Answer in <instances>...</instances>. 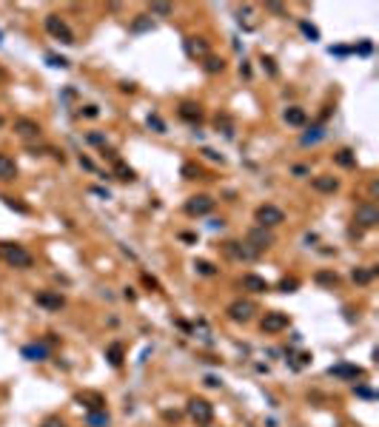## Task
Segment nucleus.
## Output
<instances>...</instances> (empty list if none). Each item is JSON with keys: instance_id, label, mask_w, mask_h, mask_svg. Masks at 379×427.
Wrapping results in <instances>:
<instances>
[{"instance_id": "c03bdc74", "label": "nucleus", "mask_w": 379, "mask_h": 427, "mask_svg": "<svg viewBox=\"0 0 379 427\" xmlns=\"http://www.w3.org/2000/svg\"><path fill=\"white\" fill-rule=\"evenodd\" d=\"M356 393L362 396V399H373V393H371V390H368V388H356Z\"/></svg>"}, {"instance_id": "5701e85b", "label": "nucleus", "mask_w": 379, "mask_h": 427, "mask_svg": "<svg viewBox=\"0 0 379 427\" xmlns=\"http://www.w3.org/2000/svg\"><path fill=\"white\" fill-rule=\"evenodd\" d=\"M351 277H354V282H359V285H368V282H371L373 277H376V268H371V271H365V268H356L354 274H351Z\"/></svg>"}, {"instance_id": "b1692460", "label": "nucleus", "mask_w": 379, "mask_h": 427, "mask_svg": "<svg viewBox=\"0 0 379 427\" xmlns=\"http://www.w3.org/2000/svg\"><path fill=\"white\" fill-rule=\"evenodd\" d=\"M88 427H106L109 424V416H106V410H94V413H88Z\"/></svg>"}, {"instance_id": "f3484780", "label": "nucleus", "mask_w": 379, "mask_h": 427, "mask_svg": "<svg viewBox=\"0 0 379 427\" xmlns=\"http://www.w3.org/2000/svg\"><path fill=\"white\" fill-rule=\"evenodd\" d=\"M77 399H80V402H83V404H86V407H88V413H94V410H103V407H106V399H103V396H100V393H80Z\"/></svg>"}, {"instance_id": "4468645a", "label": "nucleus", "mask_w": 379, "mask_h": 427, "mask_svg": "<svg viewBox=\"0 0 379 427\" xmlns=\"http://www.w3.org/2000/svg\"><path fill=\"white\" fill-rule=\"evenodd\" d=\"M331 376H340V379H362V367H354V364H337L331 367Z\"/></svg>"}, {"instance_id": "a19ab883", "label": "nucleus", "mask_w": 379, "mask_h": 427, "mask_svg": "<svg viewBox=\"0 0 379 427\" xmlns=\"http://www.w3.org/2000/svg\"><path fill=\"white\" fill-rule=\"evenodd\" d=\"M80 166L86 168V171H94V163H91V159H86V157H80Z\"/></svg>"}, {"instance_id": "9d476101", "label": "nucleus", "mask_w": 379, "mask_h": 427, "mask_svg": "<svg viewBox=\"0 0 379 427\" xmlns=\"http://www.w3.org/2000/svg\"><path fill=\"white\" fill-rule=\"evenodd\" d=\"M245 242H248L254 251H265V248L274 245V237H271V231H268V228H260V225H257V228L248 234V239H245Z\"/></svg>"}, {"instance_id": "1a4fd4ad", "label": "nucleus", "mask_w": 379, "mask_h": 427, "mask_svg": "<svg viewBox=\"0 0 379 427\" xmlns=\"http://www.w3.org/2000/svg\"><path fill=\"white\" fill-rule=\"evenodd\" d=\"M211 211H214V199L208 194H197V197H191L185 202V214H191V217H206Z\"/></svg>"}, {"instance_id": "20e7f679", "label": "nucleus", "mask_w": 379, "mask_h": 427, "mask_svg": "<svg viewBox=\"0 0 379 427\" xmlns=\"http://www.w3.org/2000/svg\"><path fill=\"white\" fill-rule=\"evenodd\" d=\"M234 322H251L254 313H257V305H254L251 299H234L228 305V310H225Z\"/></svg>"}, {"instance_id": "39448f33", "label": "nucleus", "mask_w": 379, "mask_h": 427, "mask_svg": "<svg viewBox=\"0 0 379 427\" xmlns=\"http://www.w3.org/2000/svg\"><path fill=\"white\" fill-rule=\"evenodd\" d=\"M46 32L52 34L55 40L66 43V46H69V43H74V34H71V29H69V26H66L57 15H49V17H46Z\"/></svg>"}, {"instance_id": "4be33fe9", "label": "nucleus", "mask_w": 379, "mask_h": 427, "mask_svg": "<svg viewBox=\"0 0 379 427\" xmlns=\"http://www.w3.org/2000/svg\"><path fill=\"white\" fill-rule=\"evenodd\" d=\"M222 69H225V63H222V57L206 55V71H208V74H220Z\"/></svg>"}, {"instance_id": "a18cd8bd", "label": "nucleus", "mask_w": 379, "mask_h": 427, "mask_svg": "<svg viewBox=\"0 0 379 427\" xmlns=\"http://www.w3.org/2000/svg\"><path fill=\"white\" fill-rule=\"evenodd\" d=\"M143 29H149V20H137L134 23V32H143Z\"/></svg>"}, {"instance_id": "6ab92c4d", "label": "nucleus", "mask_w": 379, "mask_h": 427, "mask_svg": "<svg viewBox=\"0 0 379 427\" xmlns=\"http://www.w3.org/2000/svg\"><path fill=\"white\" fill-rule=\"evenodd\" d=\"M15 177H17L15 159L6 157V154H0V180H15Z\"/></svg>"}, {"instance_id": "aec40b11", "label": "nucleus", "mask_w": 379, "mask_h": 427, "mask_svg": "<svg viewBox=\"0 0 379 427\" xmlns=\"http://www.w3.org/2000/svg\"><path fill=\"white\" fill-rule=\"evenodd\" d=\"M305 111L300 109V105H291V109H285V123L288 126H305Z\"/></svg>"}, {"instance_id": "f704fd0d", "label": "nucleus", "mask_w": 379, "mask_h": 427, "mask_svg": "<svg viewBox=\"0 0 379 427\" xmlns=\"http://www.w3.org/2000/svg\"><path fill=\"white\" fill-rule=\"evenodd\" d=\"M300 29H302V32H305V34H308L311 40H316V37H319V32H316V29H314V26H311V23H305V20H302V23H300Z\"/></svg>"}, {"instance_id": "f8f14e48", "label": "nucleus", "mask_w": 379, "mask_h": 427, "mask_svg": "<svg viewBox=\"0 0 379 427\" xmlns=\"http://www.w3.org/2000/svg\"><path fill=\"white\" fill-rule=\"evenodd\" d=\"M34 302H37L40 308H46V310H60L66 305V299L57 291H40L37 296H34Z\"/></svg>"}, {"instance_id": "c9c22d12", "label": "nucleus", "mask_w": 379, "mask_h": 427, "mask_svg": "<svg viewBox=\"0 0 379 427\" xmlns=\"http://www.w3.org/2000/svg\"><path fill=\"white\" fill-rule=\"evenodd\" d=\"M43 427H66V424H63V419L52 416V419H46V421H43Z\"/></svg>"}, {"instance_id": "c85d7f7f", "label": "nucleus", "mask_w": 379, "mask_h": 427, "mask_svg": "<svg viewBox=\"0 0 379 427\" xmlns=\"http://www.w3.org/2000/svg\"><path fill=\"white\" fill-rule=\"evenodd\" d=\"M194 268H197V274H203V277H214V274H217V268H214L208 259H197L194 262Z\"/></svg>"}, {"instance_id": "c756f323", "label": "nucleus", "mask_w": 379, "mask_h": 427, "mask_svg": "<svg viewBox=\"0 0 379 427\" xmlns=\"http://www.w3.org/2000/svg\"><path fill=\"white\" fill-rule=\"evenodd\" d=\"M106 356H109V362L117 367V364L123 362V345H111V348L106 350Z\"/></svg>"}, {"instance_id": "0eeeda50", "label": "nucleus", "mask_w": 379, "mask_h": 427, "mask_svg": "<svg viewBox=\"0 0 379 427\" xmlns=\"http://www.w3.org/2000/svg\"><path fill=\"white\" fill-rule=\"evenodd\" d=\"M222 251L228 253L231 259H240V262H251V259H257V256H260V251H254L248 242H225V245H222Z\"/></svg>"}, {"instance_id": "7ed1b4c3", "label": "nucleus", "mask_w": 379, "mask_h": 427, "mask_svg": "<svg viewBox=\"0 0 379 427\" xmlns=\"http://www.w3.org/2000/svg\"><path fill=\"white\" fill-rule=\"evenodd\" d=\"M254 220L260 222V228H276L285 222V214L279 211L276 205H260L254 211Z\"/></svg>"}, {"instance_id": "2f4dec72", "label": "nucleus", "mask_w": 379, "mask_h": 427, "mask_svg": "<svg viewBox=\"0 0 379 427\" xmlns=\"http://www.w3.org/2000/svg\"><path fill=\"white\" fill-rule=\"evenodd\" d=\"M182 177H185V180H197V177H200V168L194 166V163H185V166H182Z\"/></svg>"}, {"instance_id": "ddd939ff", "label": "nucleus", "mask_w": 379, "mask_h": 427, "mask_svg": "<svg viewBox=\"0 0 379 427\" xmlns=\"http://www.w3.org/2000/svg\"><path fill=\"white\" fill-rule=\"evenodd\" d=\"M314 188L319 191V194H334V191H340V180H337V177H328V174L314 177Z\"/></svg>"}, {"instance_id": "6e6552de", "label": "nucleus", "mask_w": 379, "mask_h": 427, "mask_svg": "<svg viewBox=\"0 0 379 427\" xmlns=\"http://www.w3.org/2000/svg\"><path fill=\"white\" fill-rule=\"evenodd\" d=\"M354 222H359L362 228H373V225L379 222V208L373 205V202H362V205H356Z\"/></svg>"}, {"instance_id": "a211bd4d", "label": "nucleus", "mask_w": 379, "mask_h": 427, "mask_svg": "<svg viewBox=\"0 0 379 427\" xmlns=\"http://www.w3.org/2000/svg\"><path fill=\"white\" fill-rule=\"evenodd\" d=\"M180 117L188 123H200L203 120V109L197 103H180Z\"/></svg>"}, {"instance_id": "423d86ee", "label": "nucleus", "mask_w": 379, "mask_h": 427, "mask_svg": "<svg viewBox=\"0 0 379 427\" xmlns=\"http://www.w3.org/2000/svg\"><path fill=\"white\" fill-rule=\"evenodd\" d=\"M288 325H291L288 313H282V310H271V313H265V316H262L260 328H262L265 333H279V331H285Z\"/></svg>"}, {"instance_id": "9b49d317", "label": "nucleus", "mask_w": 379, "mask_h": 427, "mask_svg": "<svg viewBox=\"0 0 379 427\" xmlns=\"http://www.w3.org/2000/svg\"><path fill=\"white\" fill-rule=\"evenodd\" d=\"M15 134L23 137V140H34V137H40V123L37 120H29V117L15 120Z\"/></svg>"}, {"instance_id": "a878e982", "label": "nucleus", "mask_w": 379, "mask_h": 427, "mask_svg": "<svg viewBox=\"0 0 379 427\" xmlns=\"http://www.w3.org/2000/svg\"><path fill=\"white\" fill-rule=\"evenodd\" d=\"M316 282H319V285H328V288H337V285H340V277H337V274H331V271H319V274H316Z\"/></svg>"}, {"instance_id": "f03ea898", "label": "nucleus", "mask_w": 379, "mask_h": 427, "mask_svg": "<svg viewBox=\"0 0 379 427\" xmlns=\"http://www.w3.org/2000/svg\"><path fill=\"white\" fill-rule=\"evenodd\" d=\"M188 416L197 421L200 427H208L214 421V404L206 402V399H200V396H194L188 402Z\"/></svg>"}, {"instance_id": "79ce46f5", "label": "nucleus", "mask_w": 379, "mask_h": 427, "mask_svg": "<svg viewBox=\"0 0 379 427\" xmlns=\"http://www.w3.org/2000/svg\"><path fill=\"white\" fill-rule=\"evenodd\" d=\"M143 282L149 285V288H160V285H157V279H151L149 274H143Z\"/></svg>"}, {"instance_id": "393cba45", "label": "nucleus", "mask_w": 379, "mask_h": 427, "mask_svg": "<svg viewBox=\"0 0 379 427\" xmlns=\"http://www.w3.org/2000/svg\"><path fill=\"white\" fill-rule=\"evenodd\" d=\"M114 171H117V177H120V180H126V182H131V180H134V171H131V168H128L126 163H123V159H114Z\"/></svg>"}, {"instance_id": "8fccbe9b", "label": "nucleus", "mask_w": 379, "mask_h": 427, "mask_svg": "<svg viewBox=\"0 0 379 427\" xmlns=\"http://www.w3.org/2000/svg\"><path fill=\"white\" fill-rule=\"evenodd\" d=\"M120 88H123V91H128V94H131V91H134L137 86H134V83H123V86H120Z\"/></svg>"}, {"instance_id": "09e8293b", "label": "nucleus", "mask_w": 379, "mask_h": 427, "mask_svg": "<svg viewBox=\"0 0 379 427\" xmlns=\"http://www.w3.org/2000/svg\"><path fill=\"white\" fill-rule=\"evenodd\" d=\"M268 9H271V12H276V15H282V6H279V3H268Z\"/></svg>"}, {"instance_id": "de8ad7c7", "label": "nucleus", "mask_w": 379, "mask_h": 427, "mask_svg": "<svg viewBox=\"0 0 379 427\" xmlns=\"http://www.w3.org/2000/svg\"><path fill=\"white\" fill-rule=\"evenodd\" d=\"M88 140L94 142V145H103V137H100V134H88Z\"/></svg>"}, {"instance_id": "e433bc0d", "label": "nucleus", "mask_w": 379, "mask_h": 427, "mask_svg": "<svg viewBox=\"0 0 379 427\" xmlns=\"http://www.w3.org/2000/svg\"><path fill=\"white\" fill-rule=\"evenodd\" d=\"M149 126L157 128V131H166V126H163V120H160V117H149Z\"/></svg>"}, {"instance_id": "dca6fc26", "label": "nucleus", "mask_w": 379, "mask_h": 427, "mask_svg": "<svg viewBox=\"0 0 379 427\" xmlns=\"http://www.w3.org/2000/svg\"><path fill=\"white\" fill-rule=\"evenodd\" d=\"M185 51H188L191 57H206L208 55V43L203 37H188L185 40Z\"/></svg>"}, {"instance_id": "bb28decb", "label": "nucleus", "mask_w": 379, "mask_h": 427, "mask_svg": "<svg viewBox=\"0 0 379 427\" xmlns=\"http://www.w3.org/2000/svg\"><path fill=\"white\" fill-rule=\"evenodd\" d=\"M325 137V131H322V126H314L308 131V134H302V145H311V142H319Z\"/></svg>"}, {"instance_id": "412c9836", "label": "nucleus", "mask_w": 379, "mask_h": 427, "mask_svg": "<svg viewBox=\"0 0 379 427\" xmlns=\"http://www.w3.org/2000/svg\"><path fill=\"white\" fill-rule=\"evenodd\" d=\"M334 159H337L342 168H354V166H356V157H354V151H351V148L337 151V154H334Z\"/></svg>"}, {"instance_id": "7c9ffc66", "label": "nucleus", "mask_w": 379, "mask_h": 427, "mask_svg": "<svg viewBox=\"0 0 379 427\" xmlns=\"http://www.w3.org/2000/svg\"><path fill=\"white\" fill-rule=\"evenodd\" d=\"M151 12L166 17V15H171V12H174V6H171V3H151Z\"/></svg>"}, {"instance_id": "4c0bfd02", "label": "nucleus", "mask_w": 379, "mask_h": 427, "mask_svg": "<svg viewBox=\"0 0 379 427\" xmlns=\"http://www.w3.org/2000/svg\"><path fill=\"white\" fill-rule=\"evenodd\" d=\"M262 66L268 69V74H276V66H274V60H271V57H262Z\"/></svg>"}, {"instance_id": "49530a36", "label": "nucleus", "mask_w": 379, "mask_h": 427, "mask_svg": "<svg viewBox=\"0 0 379 427\" xmlns=\"http://www.w3.org/2000/svg\"><path fill=\"white\" fill-rule=\"evenodd\" d=\"M294 174H297V177H305V174H308V168H305V166H297V168H294Z\"/></svg>"}, {"instance_id": "ea45409f", "label": "nucleus", "mask_w": 379, "mask_h": 427, "mask_svg": "<svg viewBox=\"0 0 379 427\" xmlns=\"http://www.w3.org/2000/svg\"><path fill=\"white\" fill-rule=\"evenodd\" d=\"M80 114H86V117H97V105H86Z\"/></svg>"}, {"instance_id": "473e14b6", "label": "nucleus", "mask_w": 379, "mask_h": 427, "mask_svg": "<svg viewBox=\"0 0 379 427\" xmlns=\"http://www.w3.org/2000/svg\"><path fill=\"white\" fill-rule=\"evenodd\" d=\"M297 285H300L297 279H282V282H279V291H282V293H291V291H297Z\"/></svg>"}, {"instance_id": "58836bf2", "label": "nucleus", "mask_w": 379, "mask_h": 427, "mask_svg": "<svg viewBox=\"0 0 379 427\" xmlns=\"http://www.w3.org/2000/svg\"><path fill=\"white\" fill-rule=\"evenodd\" d=\"M49 60H52V66H60V69H66V66H69V60H66V57H49Z\"/></svg>"}, {"instance_id": "37998d69", "label": "nucleus", "mask_w": 379, "mask_h": 427, "mask_svg": "<svg viewBox=\"0 0 379 427\" xmlns=\"http://www.w3.org/2000/svg\"><path fill=\"white\" fill-rule=\"evenodd\" d=\"M203 154H206L208 159H220V163H222V157H220V154H217V151H211V148H206V151H203Z\"/></svg>"}, {"instance_id": "cd10ccee", "label": "nucleus", "mask_w": 379, "mask_h": 427, "mask_svg": "<svg viewBox=\"0 0 379 427\" xmlns=\"http://www.w3.org/2000/svg\"><path fill=\"white\" fill-rule=\"evenodd\" d=\"M23 353L29 356L32 362H40V359L46 356V348H43V345H29V348H23Z\"/></svg>"}, {"instance_id": "f257e3e1", "label": "nucleus", "mask_w": 379, "mask_h": 427, "mask_svg": "<svg viewBox=\"0 0 379 427\" xmlns=\"http://www.w3.org/2000/svg\"><path fill=\"white\" fill-rule=\"evenodd\" d=\"M0 259L12 265V268H32L34 256L26 251L23 245H15V242H0Z\"/></svg>"}, {"instance_id": "72a5a7b5", "label": "nucleus", "mask_w": 379, "mask_h": 427, "mask_svg": "<svg viewBox=\"0 0 379 427\" xmlns=\"http://www.w3.org/2000/svg\"><path fill=\"white\" fill-rule=\"evenodd\" d=\"M3 199H6V205H9V208H15V211H20V214H29V208H26V205H20V202H17L15 197H3Z\"/></svg>"}, {"instance_id": "2eb2a0df", "label": "nucleus", "mask_w": 379, "mask_h": 427, "mask_svg": "<svg viewBox=\"0 0 379 427\" xmlns=\"http://www.w3.org/2000/svg\"><path fill=\"white\" fill-rule=\"evenodd\" d=\"M243 288L245 291H254V293H265L268 291V282L262 277H257V274H245L243 277Z\"/></svg>"}]
</instances>
